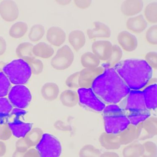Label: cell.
<instances>
[{
	"instance_id": "1",
	"label": "cell",
	"mask_w": 157,
	"mask_h": 157,
	"mask_svg": "<svg viewBox=\"0 0 157 157\" xmlns=\"http://www.w3.org/2000/svg\"><path fill=\"white\" fill-rule=\"evenodd\" d=\"M91 88L97 97L108 105L120 103L131 90L114 67L105 68Z\"/></svg>"
},
{
	"instance_id": "2",
	"label": "cell",
	"mask_w": 157,
	"mask_h": 157,
	"mask_svg": "<svg viewBox=\"0 0 157 157\" xmlns=\"http://www.w3.org/2000/svg\"><path fill=\"white\" fill-rule=\"evenodd\" d=\"M113 67L130 90H140L152 79V69L144 59L120 61Z\"/></svg>"
},
{
	"instance_id": "3",
	"label": "cell",
	"mask_w": 157,
	"mask_h": 157,
	"mask_svg": "<svg viewBox=\"0 0 157 157\" xmlns=\"http://www.w3.org/2000/svg\"><path fill=\"white\" fill-rule=\"evenodd\" d=\"M103 114L106 132L118 134L130 124L125 113L117 104H109L105 106Z\"/></svg>"
},
{
	"instance_id": "4",
	"label": "cell",
	"mask_w": 157,
	"mask_h": 157,
	"mask_svg": "<svg viewBox=\"0 0 157 157\" xmlns=\"http://www.w3.org/2000/svg\"><path fill=\"white\" fill-rule=\"evenodd\" d=\"M3 71L10 82L15 85L26 84L32 75L28 64L21 59H15L7 64L3 67Z\"/></svg>"
},
{
	"instance_id": "5",
	"label": "cell",
	"mask_w": 157,
	"mask_h": 157,
	"mask_svg": "<svg viewBox=\"0 0 157 157\" xmlns=\"http://www.w3.org/2000/svg\"><path fill=\"white\" fill-rule=\"evenodd\" d=\"M40 157H58L62 152L61 145L58 139L50 134H44L36 145Z\"/></svg>"
},
{
	"instance_id": "6",
	"label": "cell",
	"mask_w": 157,
	"mask_h": 157,
	"mask_svg": "<svg viewBox=\"0 0 157 157\" xmlns=\"http://www.w3.org/2000/svg\"><path fill=\"white\" fill-rule=\"evenodd\" d=\"M120 103V107L125 113L147 109L145 106L143 91L139 90H131Z\"/></svg>"
},
{
	"instance_id": "7",
	"label": "cell",
	"mask_w": 157,
	"mask_h": 157,
	"mask_svg": "<svg viewBox=\"0 0 157 157\" xmlns=\"http://www.w3.org/2000/svg\"><path fill=\"white\" fill-rule=\"evenodd\" d=\"M79 103L88 109L96 112H103L106 104L97 97L91 88H80L78 89Z\"/></svg>"
},
{
	"instance_id": "8",
	"label": "cell",
	"mask_w": 157,
	"mask_h": 157,
	"mask_svg": "<svg viewBox=\"0 0 157 157\" xmlns=\"http://www.w3.org/2000/svg\"><path fill=\"white\" fill-rule=\"evenodd\" d=\"M9 99L13 106L24 109L29 106L32 101L31 93L28 88L24 85H16L10 90Z\"/></svg>"
},
{
	"instance_id": "9",
	"label": "cell",
	"mask_w": 157,
	"mask_h": 157,
	"mask_svg": "<svg viewBox=\"0 0 157 157\" xmlns=\"http://www.w3.org/2000/svg\"><path fill=\"white\" fill-rule=\"evenodd\" d=\"M74 59L73 51L68 45H65L58 49L51 59V65L56 70H65L70 67Z\"/></svg>"
},
{
	"instance_id": "10",
	"label": "cell",
	"mask_w": 157,
	"mask_h": 157,
	"mask_svg": "<svg viewBox=\"0 0 157 157\" xmlns=\"http://www.w3.org/2000/svg\"><path fill=\"white\" fill-rule=\"evenodd\" d=\"M137 140H145L155 137L157 135V118L150 116L136 126Z\"/></svg>"
},
{
	"instance_id": "11",
	"label": "cell",
	"mask_w": 157,
	"mask_h": 157,
	"mask_svg": "<svg viewBox=\"0 0 157 157\" xmlns=\"http://www.w3.org/2000/svg\"><path fill=\"white\" fill-rule=\"evenodd\" d=\"M105 68L99 66L94 68H85L79 72L78 84L80 88H91L95 80L104 71Z\"/></svg>"
},
{
	"instance_id": "12",
	"label": "cell",
	"mask_w": 157,
	"mask_h": 157,
	"mask_svg": "<svg viewBox=\"0 0 157 157\" xmlns=\"http://www.w3.org/2000/svg\"><path fill=\"white\" fill-rule=\"evenodd\" d=\"M19 7L14 1L5 0L0 3V15L5 21H14L19 17Z\"/></svg>"
},
{
	"instance_id": "13",
	"label": "cell",
	"mask_w": 157,
	"mask_h": 157,
	"mask_svg": "<svg viewBox=\"0 0 157 157\" xmlns=\"http://www.w3.org/2000/svg\"><path fill=\"white\" fill-rule=\"evenodd\" d=\"M112 45L110 41H97L93 43L91 49L93 53L100 60L106 61L110 56Z\"/></svg>"
},
{
	"instance_id": "14",
	"label": "cell",
	"mask_w": 157,
	"mask_h": 157,
	"mask_svg": "<svg viewBox=\"0 0 157 157\" xmlns=\"http://www.w3.org/2000/svg\"><path fill=\"white\" fill-rule=\"evenodd\" d=\"M117 40L122 48L128 52L135 51L138 46V41L136 36L126 31L119 33Z\"/></svg>"
},
{
	"instance_id": "15",
	"label": "cell",
	"mask_w": 157,
	"mask_h": 157,
	"mask_svg": "<svg viewBox=\"0 0 157 157\" xmlns=\"http://www.w3.org/2000/svg\"><path fill=\"white\" fill-rule=\"evenodd\" d=\"M15 117L14 121L9 122V127L11 132L16 137L24 138L33 128V124L22 122Z\"/></svg>"
},
{
	"instance_id": "16",
	"label": "cell",
	"mask_w": 157,
	"mask_h": 157,
	"mask_svg": "<svg viewBox=\"0 0 157 157\" xmlns=\"http://www.w3.org/2000/svg\"><path fill=\"white\" fill-rule=\"evenodd\" d=\"M101 145L108 150H118L121 147L118 134L103 132L99 137Z\"/></svg>"
},
{
	"instance_id": "17",
	"label": "cell",
	"mask_w": 157,
	"mask_h": 157,
	"mask_svg": "<svg viewBox=\"0 0 157 157\" xmlns=\"http://www.w3.org/2000/svg\"><path fill=\"white\" fill-rule=\"evenodd\" d=\"M66 37L65 31L60 27H52L47 31V40L54 46L59 47L62 45L65 42Z\"/></svg>"
},
{
	"instance_id": "18",
	"label": "cell",
	"mask_w": 157,
	"mask_h": 157,
	"mask_svg": "<svg viewBox=\"0 0 157 157\" xmlns=\"http://www.w3.org/2000/svg\"><path fill=\"white\" fill-rule=\"evenodd\" d=\"M143 6L144 3L141 0H126L121 4V11L124 15L131 17L140 13Z\"/></svg>"
},
{
	"instance_id": "19",
	"label": "cell",
	"mask_w": 157,
	"mask_h": 157,
	"mask_svg": "<svg viewBox=\"0 0 157 157\" xmlns=\"http://www.w3.org/2000/svg\"><path fill=\"white\" fill-rule=\"evenodd\" d=\"M94 28L87 29V34L90 39L95 38H109L111 31L109 27L101 22L95 21L94 23Z\"/></svg>"
},
{
	"instance_id": "20",
	"label": "cell",
	"mask_w": 157,
	"mask_h": 157,
	"mask_svg": "<svg viewBox=\"0 0 157 157\" xmlns=\"http://www.w3.org/2000/svg\"><path fill=\"white\" fill-rule=\"evenodd\" d=\"M147 22L143 15L131 17L126 22V27L130 31L136 34H140L147 27Z\"/></svg>"
},
{
	"instance_id": "21",
	"label": "cell",
	"mask_w": 157,
	"mask_h": 157,
	"mask_svg": "<svg viewBox=\"0 0 157 157\" xmlns=\"http://www.w3.org/2000/svg\"><path fill=\"white\" fill-rule=\"evenodd\" d=\"M156 83H153L147 86L143 91L145 106L147 109H156L157 108Z\"/></svg>"
},
{
	"instance_id": "22",
	"label": "cell",
	"mask_w": 157,
	"mask_h": 157,
	"mask_svg": "<svg viewBox=\"0 0 157 157\" xmlns=\"http://www.w3.org/2000/svg\"><path fill=\"white\" fill-rule=\"evenodd\" d=\"M59 93V87L55 82H46L41 88V95L44 99L48 101H52L57 99Z\"/></svg>"
},
{
	"instance_id": "23",
	"label": "cell",
	"mask_w": 157,
	"mask_h": 157,
	"mask_svg": "<svg viewBox=\"0 0 157 157\" xmlns=\"http://www.w3.org/2000/svg\"><path fill=\"white\" fill-rule=\"evenodd\" d=\"M68 41L75 51L78 52L85 44V35L82 31L79 30H73L69 34Z\"/></svg>"
},
{
	"instance_id": "24",
	"label": "cell",
	"mask_w": 157,
	"mask_h": 157,
	"mask_svg": "<svg viewBox=\"0 0 157 157\" xmlns=\"http://www.w3.org/2000/svg\"><path fill=\"white\" fill-rule=\"evenodd\" d=\"M119 140L121 145H126L137 140V132L136 126L130 124L123 131L118 134Z\"/></svg>"
},
{
	"instance_id": "25",
	"label": "cell",
	"mask_w": 157,
	"mask_h": 157,
	"mask_svg": "<svg viewBox=\"0 0 157 157\" xmlns=\"http://www.w3.org/2000/svg\"><path fill=\"white\" fill-rule=\"evenodd\" d=\"M59 100L62 104L65 107H73L79 103L78 94L76 91L68 89L61 93Z\"/></svg>"
},
{
	"instance_id": "26",
	"label": "cell",
	"mask_w": 157,
	"mask_h": 157,
	"mask_svg": "<svg viewBox=\"0 0 157 157\" xmlns=\"http://www.w3.org/2000/svg\"><path fill=\"white\" fill-rule=\"evenodd\" d=\"M54 52L52 47L45 42H39L33 47V54L39 58L44 59L50 58L53 56Z\"/></svg>"
},
{
	"instance_id": "27",
	"label": "cell",
	"mask_w": 157,
	"mask_h": 157,
	"mask_svg": "<svg viewBox=\"0 0 157 157\" xmlns=\"http://www.w3.org/2000/svg\"><path fill=\"white\" fill-rule=\"evenodd\" d=\"M122 151L124 157H142L143 155V144L138 142H133L126 145Z\"/></svg>"
},
{
	"instance_id": "28",
	"label": "cell",
	"mask_w": 157,
	"mask_h": 157,
	"mask_svg": "<svg viewBox=\"0 0 157 157\" xmlns=\"http://www.w3.org/2000/svg\"><path fill=\"white\" fill-rule=\"evenodd\" d=\"M33 44L30 42H22L16 48V54L18 58L25 61L35 57L33 53Z\"/></svg>"
},
{
	"instance_id": "29",
	"label": "cell",
	"mask_w": 157,
	"mask_h": 157,
	"mask_svg": "<svg viewBox=\"0 0 157 157\" xmlns=\"http://www.w3.org/2000/svg\"><path fill=\"white\" fill-rule=\"evenodd\" d=\"M123 56V52L121 48L117 44L112 45V52L108 59L104 64V68L113 67L120 62Z\"/></svg>"
},
{
	"instance_id": "30",
	"label": "cell",
	"mask_w": 157,
	"mask_h": 157,
	"mask_svg": "<svg viewBox=\"0 0 157 157\" xmlns=\"http://www.w3.org/2000/svg\"><path fill=\"white\" fill-rule=\"evenodd\" d=\"M43 132L40 128H34L24 137L29 148L36 146L42 139Z\"/></svg>"
},
{
	"instance_id": "31",
	"label": "cell",
	"mask_w": 157,
	"mask_h": 157,
	"mask_svg": "<svg viewBox=\"0 0 157 157\" xmlns=\"http://www.w3.org/2000/svg\"><path fill=\"white\" fill-rule=\"evenodd\" d=\"M131 124L137 126L151 116L150 110L148 109L137 112H129L125 113Z\"/></svg>"
},
{
	"instance_id": "32",
	"label": "cell",
	"mask_w": 157,
	"mask_h": 157,
	"mask_svg": "<svg viewBox=\"0 0 157 157\" xmlns=\"http://www.w3.org/2000/svg\"><path fill=\"white\" fill-rule=\"evenodd\" d=\"M81 62L85 68H94L99 67L100 60L93 52H87L81 56Z\"/></svg>"
},
{
	"instance_id": "33",
	"label": "cell",
	"mask_w": 157,
	"mask_h": 157,
	"mask_svg": "<svg viewBox=\"0 0 157 157\" xmlns=\"http://www.w3.org/2000/svg\"><path fill=\"white\" fill-rule=\"evenodd\" d=\"M28 25L23 21H18L13 25L9 31V34L11 37L19 39L25 36L28 31Z\"/></svg>"
},
{
	"instance_id": "34",
	"label": "cell",
	"mask_w": 157,
	"mask_h": 157,
	"mask_svg": "<svg viewBox=\"0 0 157 157\" xmlns=\"http://www.w3.org/2000/svg\"><path fill=\"white\" fill-rule=\"evenodd\" d=\"M45 34V29L42 25L37 24L33 25L31 28L28 37L30 40L33 42L40 41Z\"/></svg>"
},
{
	"instance_id": "35",
	"label": "cell",
	"mask_w": 157,
	"mask_h": 157,
	"mask_svg": "<svg viewBox=\"0 0 157 157\" xmlns=\"http://www.w3.org/2000/svg\"><path fill=\"white\" fill-rule=\"evenodd\" d=\"M144 14L147 21L152 24L157 22V3L152 2L148 4L145 8Z\"/></svg>"
},
{
	"instance_id": "36",
	"label": "cell",
	"mask_w": 157,
	"mask_h": 157,
	"mask_svg": "<svg viewBox=\"0 0 157 157\" xmlns=\"http://www.w3.org/2000/svg\"><path fill=\"white\" fill-rule=\"evenodd\" d=\"M101 154V151L90 144L85 145L79 152V156L81 157H99Z\"/></svg>"
},
{
	"instance_id": "37",
	"label": "cell",
	"mask_w": 157,
	"mask_h": 157,
	"mask_svg": "<svg viewBox=\"0 0 157 157\" xmlns=\"http://www.w3.org/2000/svg\"><path fill=\"white\" fill-rule=\"evenodd\" d=\"M25 61L28 64L31 70L32 73L34 75H39L43 71L44 64L40 59L35 57H33L27 59Z\"/></svg>"
},
{
	"instance_id": "38",
	"label": "cell",
	"mask_w": 157,
	"mask_h": 157,
	"mask_svg": "<svg viewBox=\"0 0 157 157\" xmlns=\"http://www.w3.org/2000/svg\"><path fill=\"white\" fill-rule=\"evenodd\" d=\"M11 82L3 72L0 73V98L7 96L10 92Z\"/></svg>"
},
{
	"instance_id": "39",
	"label": "cell",
	"mask_w": 157,
	"mask_h": 157,
	"mask_svg": "<svg viewBox=\"0 0 157 157\" xmlns=\"http://www.w3.org/2000/svg\"><path fill=\"white\" fill-rule=\"evenodd\" d=\"M143 157H154L157 156V145L152 141L145 142L143 144Z\"/></svg>"
},
{
	"instance_id": "40",
	"label": "cell",
	"mask_w": 157,
	"mask_h": 157,
	"mask_svg": "<svg viewBox=\"0 0 157 157\" xmlns=\"http://www.w3.org/2000/svg\"><path fill=\"white\" fill-rule=\"evenodd\" d=\"M12 110V104L9 100L4 97L0 98V117L9 115Z\"/></svg>"
},
{
	"instance_id": "41",
	"label": "cell",
	"mask_w": 157,
	"mask_h": 157,
	"mask_svg": "<svg viewBox=\"0 0 157 157\" xmlns=\"http://www.w3.org/2000/svg\"><path fill=\"white\" fill-rule=\"evenodd\" d=\"M145 37L147 42L152 45L157 44V26L154 25L147 31Z\"/></svg>"
},
{
	"instance_id": "42",
	"label": "cell",
	"mask_w": 157,
	"mask_h": 157,
	"mask_svg": "<svg viewBox=\"0 0 157 157\" xmlns=\"http://www.w3.org/2000/svg\"><path fill=\"white\" fill-rule=\"evenodd\" d=\"M79 75V72H76L68 76L65 81L66 85L71 89H78L79 88L78 84Z\"/></svg>"
},
{
	"instance_id": "43",
	"label": "cell",
	"mask_w": 157,
	"mask_h": 157,
	"mask_svg": "<svg viewBox=\"0 0 157 157\" xmlns=\"http://www.w3.org/2000/svg\"><path fill=\"white\" fill-rule=\"evenodd\" d=\"M145 60L152 69L157 68V53L156 52H150L146 54Z\"/></svg>"
},
{
	"instance_id": "44",
	"label": "cell",
	"mask_w": 157,
	"mask_h": 157,
	"mask_svg": "<svg viewBox=\"0 0 157 157\" xmlns=\"http://www.w3.org/2000/svg\"><path fill=\"white\" fill-rule=\"evenodd\" d=\"M16 148L18 153L24 154L29 148L24 138H19L16 143Z\"/></svg>"
},
{
	"instance_id": "45",
	"label": "cell",
	"mask_w": 157,
	"mask_h": 157,
	"mask_svg": "<svg viewBox=\"0 0 157 157\" xmlns=\"http://www.w3.org/2000/svg\"><path fill=\"white\" fill-rule=\"evenodd\" d=\"M74 3L77 7L80 9L84 10L90 6L92 3L90 0H75Z\"/></svg>"
},
{
	"instance_id": "46",
	"label": "cell",
	"mask_w": 157,
	"mask_h": 157,
	"mask_svg": "<svg viewBox=\"0 0 157 157\" xmlns=\"http://www.w3.org/2000/svg\"><path fill=\"white\" fill-rule=\"evenodd\" d=\"M24 157H40L38 151L36 149H29L24 154Z\"/></svg>"
},
{
	"instance_id": "47",
	"label": "cell",
	"mask_w": 157,
	"mask_h": 157,
	"mask_svg": "<svg viewBox=\"0 0 157 157\" xmlns=\"http://www.w3.org/2000/svg\"><path fill=\"white\" fill-rule=\"evenodd\" d=\"M11 112V115H14L17 117H19L25 115L27 113V112L23 109L18 108L13 109Z\"/></svg>"
},
{
	"instance_id": "48",
	"label": "cell",
	"mask_w": 157,
	"mask_h": 157,
	"mask_svg": "<svg viewBox=\"0 0 157 157\" xmlns=\"http://www.w3.org/2000/svg\"><path fill=\"white\" fill-rule=\"evenodd\" d=\"M7 44L5 39L0 36V56L4 54L6 51Z\"/></svg>"
},
{
	"instance_id": "49",
	"label": "cell",
	"mask_w": 157,
	"mask_h": 157,
	"mask_svg": "<svg viewBox=\"0 0 157 157\" xmlns=\"http://www.w3.org/2000/svg\"><path fill=\"white\" fill-rule=\"evenodd\" d=\"M119 155L117 153L114 152H105L104 153H101L100 157H119Z\"/></svg>"
},
{
	"instance_id": "50",
	"label": "cell",
	"mask_w": 157,
	"mask_h": 157,
	"mask_svg": "<svg viewBox=\"0 0 157 157\" xmlns=\"http://www.w3.org/2000/svg\"><path fill=\"white\" fill-rule=\"evenodd\" d=\"M71 0H59V1H56V2L59 5L62 6H66L68 5L71 3Z\"/></svg>"
}]
</instances>
